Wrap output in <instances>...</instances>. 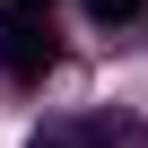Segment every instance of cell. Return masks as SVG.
I'll return each instance as SVG.
<instances>
[{"mask_svg": "<svg viewBox=\"0 0 148 148\" xmlns=\"http://www.w3.org/2000/svg\"><path fill=\"white\" fill-rule=\"evenodd\" d=\"M0 9H26V18H44V9H52V0H0Z\"/></svg>", "mask_w": 148, "mask_h": 148, "instance_id": "3957f363", "label": "cell"}, {"mask_svg": "<svg viewBox=\"0 0 148 148\" xmlns=\"http://www.w3.org/2000/svg\"><path fill=\"white\" fill-rule=\"evenodd\" d=\"M0 70H18V79L52 70V35H44V18H26V9H0Z\"/></svg>", "mask_w": 148, "mask_h": 148, "instance_id": "6da1fadb", "label": "cell"}, {"mask_svg": "<svg viewBox=\"0 0 148 148\" xmlns=\"http://www.w3.org/2000/svg\"><path fill=\"white\" fill-rule=\"evenodd\" d=\"M139 0H87V18H131Z\"/></svg>", "mask_w": 148, "mask_h": 148, "instance_id": "7a4b0ae2", "label": "cell"}]
</instances>
